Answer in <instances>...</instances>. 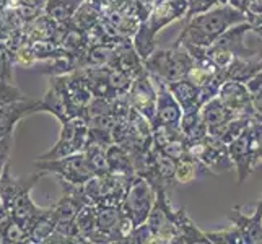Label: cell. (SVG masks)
<instances>
[{"label": "cell", "mask_w": 262, "mask_h": 244, "mask_svg": "<svg viewBox=\"0 0 262 244\" xmlns=\"http://www.w3.org/2000/svg\"><path fill=\"white\" fill-rule=\"evenodd\" d=\"M245 21H248L246 13L231 7L230 4L213 7L204 13L184 20L183 30H181L174 44H191V46L197 48H209L231 26Z\"/></svg>", "instance_id": "6da1fadb"}, {"label": "cell", "mask_w": 262, "mask_h": 244, "mask_svg": "<svg viewBox=\"0 0 262 244\" xmlns=\"http://www.w3.org/2000/svg\"><path fill=\"white\" fill-rule=\"evenodd\" d=\"M186 10L187 0H163L151 7L147 18L139 25L137 31L132 36V44L142 60L157 49L158 33L165 26L184 18Z\"/></svg>", "instance_id": "7a4b0ae2"}, {"label": "cell", "mask_w": 262, "mask_h": 244, "mask_svg": "<svg viewBox=\"0 0 262 244\" xmlns=\"http://www.w3.org/2000/svg\"><path fill=\"white\" fill-rule=\"evenodd\" d=\"M192 64L191 54L181 44H173L169 49H155L147 59H143V69L147 74L163 83L184 78Z\"/></svg>", "instance_id": "3957f363"}, {"label": "cell", "mask_w": 262, "mask_h": 244, "mask_svg": "<svg viewBox=\"0 0 262 244\" xmlns=\"http://www.w3.org/2000/svg\"><path fill=\"white\" fill-rule=\"evenodd\" d=\"M251 31V25L248 21L231 26L225 31L212 46L205 48V54L219 70H225L234 57H252L260 52V49H251L246 46L245 38Z\"/></svg>", "instance_id": "277c9868"}, {"label": "cell", "mask_w": 262, "mask_h": 244, "mask_svg": "<svg viewBox=\"0 0 262 244\" xmlns=\"http://www.w3.org/2000/svg\"><path fill=\"white\" fill-rule=\"evenodd\" d=\"M34 168L44 171L46 174H56L60 181L75 186H83L88 179L95 176L83 151L56 160H36Z\"/></svg>", "instance_id": "5b68a950"}, {"label": "cell", "mask_w": 262, "mask_h": 244, "mask_svg": "<svg viewBox=\"0 0 262 244\" xmlns=\"http://www.w3.org/2000/svg\"><path fill=\"white\" fill-rule=\"evenodd\" d=\"M88 137V121L83 116L70 117L69 121L60 124L59 139L49 151L42 153L36 160H56L67 155H74L85 148Z\"/></svg>", "instance_id": "8992f818"}, {"label": "cell", "mask_w": 262, "mask_h": 244, "mask_svg": "<svg viewBox=\"0 0 262 244\" xmlns=\"http://www.w3.org/2000/svg\"><path fill=\"white\" fill-rule=\"evenodd\" d=\"M189 155L195 158L201 165L213 174L233 169V161L228 155V147L223 140L207 134L204 139L187 145Z\"/></svg>", "instance_id": "52a82bcc"}, {"label": "cell", "mask_w": 262, "mask_h": 244, "mask_svg": "<svg viewBox=\"0 0 262 244\" xmlns=\"http://www.w3.org/2000/svg\"><path fill=\"white\" fill-rule=\"evenodd\" d=\"M155 197L157 191L151 187L148 181L135 174L127 191H125V195L121 202V209L130 216L135 227H139V225L145 223L151 207L155 204Z\"/></svg>", "instance_id": "ba28073f"}, {"label": "cell", "mask_w": 262, "mask_h": 244, "mask_svg": "<svg viewBox=\"0 0 262 244\" xmlns=\"http://www.w3.org/2000/svg\"><path fill=\"white\" fill-rule=\"evenodd\" d=\"M127 98L135 111L147 117L150 122L153 121L157 109V86L145 69L134 77L132 85L127 92Z\"/></svg>", "instance_id": "9c48e42d"}, {"label": "cell", "mask_w": 262, "mask_h": 244, "mask_svg": "<svg viewBox=\"0 0 262 244\" xmlns=\"http://www.w3.org/2000/svg\"><path fill=\"white\" fill-rule=\"evenodd\" d=\"M219 99L236 117H254V106L246 83L236 80H225L219 92Z\"/></svg>", "instance_id": "30bf717a"}, {"label": "cell", "mask_w": 262, "mask_h": 244, "mask_svg": "<svg viewBox=\"0 0 262 244\" xmlns=\"http://www.w3.org/2000/svg\"><path fill=\"white\" fill-rule=\"evenodd\" d=\"M227 147H228V155L233 161V166L238 171V184H243L251 174L252 168L257 165L254 151H252V145H251L249 125L238 135V137H234L231 142H228Z\"/></svg>", "instance_id": "8fae6325"}, {"label": "cell", "mask_w": 262, "mask_h": 244, "mask_svg": "<svg viewBox=\"0 0 262 244\" xmlns=\"http://www.w3.org/2000/svg\"><path fill=\"white\" fill-rule=\"evenodd\" d=\"M153 81H155L157 86V109H155V117L151 121V127H161V125L179 127L181 117H183V109H181L179 103L171 95L166 83L158 80Z\"/></svg>", "instance_id": "7c38bea8"}, {"label": "cell", "mask_w": 262, "mask_h": 244, "mask_svg": "<svg viewBox=\"0 0 262 244\" xmlns=\"http://www.w3.org/2000/svg\"><path fill=\"white\" fill-rule=\"evenodd\" d=\"M228 220L241 234L243 244H262V198L251 216L241 212V207H234L228 213Z\"/></svg>", "instance_id": "4fadbf2b"}, {"label": "cell", "mask_w": 262, "mask_h": 244, "mask_svg": "<svg viewBox=\"0 0 262 244\" xmlns=\"http://www.w3.org/2000/svg\"><path fill=\"white\" fill-rule=\"evenodd\" d=\"M42 176H46V173L39 171V173L30 176L28 179H16L10 173V163H7L2 171V176H0V202H2L5 212H10L18 195L26 189H33Z\"/></svg>", "instance_id": "5bb4252c"}, {"label": "cell", "mask_w": 262, "mask_h": 244, "mask_svg": "<svg viewBox=\"0 0 262 244\" xmlns=\"http://www.w3.org/2000/svg\"><path fill=\"white\" fill-rule=\"evenodd\" d=\"M38 111H44L52 114L56 119L62 124L69 121V109H67V99H66V92H64V83H62L60 75H52L51 83L46 95L39 99V107Z\"/></svg>", "instance_id": "9a60e30c"}, {"label": "cell", "mask_w": 262, "mask_h": 244, "mask_svg": "<svg viewBox=\"0 0 262 244\" xmlns=\"http://www.w3.org/2000/svg\"><path fill=\"white\" fill-rule=\"evenodd\" d=\"M38 107H39V99H30V98L0 107V139L7 137V135H12L16 124L23 117L39 113Z\"/></svg>", "instance_id": "2e32d148"}, {"label": "cell", "mask_w": 262, "mask_h": 244, "mask_svg": "<svg viewBox=\"0 0 262 244\" xmlns=\"http://www.w3.org/2000/svg\"><path fill=\"white\" fill-rule=\"evenodd\" d=\"M168 90L171 95L174 96V99L179 103L183 113H191L201 109V92H199V86L194 85L189 78H179L176 81H169L166 83Z\"/></svg>", "instance_id": "e0dca14e"}, {"label": "cell", "mask_w": 262, "mask_h": 244, "mask_svg": "<svg viewBox=\"0 0 262 244\" xmlns=\"http://www.w3.org/2000/svg\"><path fill=\"white\" fill-rule=\"evenodd\" d=\"M201 116L207 125V132H209V135H213V137H219L225 124L233 119V117H236L225 107L219 96L201 106Z\"/></svg>", "instance_id": "ac0fdd59"}, {"label": "cell", "mask_w": 262, "mask_h": 244, "mask_svg": "<svg viewBox=\"0 0 262 244\" xmlns=\"http://www.w3.org/2000/svg\"><path fill=\"white\" fill-rule=\"evenodd\" d=\"M31 191L33 189H26V191H23L18 195V198L12 205L10 212H8V215H10L18 225H21L26 231L30 230L31 223L36 220V216L42 212V207H38L31 198Z\"/></svg>", "instance_id": "d6986e66"}, {"label": "cell", "mask_w": 262, "mask_h": 244, "mask_svg": "<svg viewBox=\"0 0 262 244\" xmlns=\"http://www.w3.org/2000/svg\"><path fill=\"white\" fill-rule=\"evenodd\" d=\"M174 228H176V238L174 242H210L209 238L205 236V233L199 230L194 221L189 218V215L186 213L184 207L174 210Z\"/></svg>", "instance_id": "ffe728a7"}, {"label": "cell", "mask_w": 262, "mask_h": 244, "mask_svg": "<svg viewBox=\"0 0 262 244\" xmlns=\"http://www.w3.org/2000/svg\"><path fill=\"white\" fill-rule=\"evenodd\" d=\"M106 160H107L110 173L117 176H135L130 153L122 145H119V143H111L106 148Z\"/></svg>", "instance_id": "44dd1931"}, {"label": "cell", "mask_w": 262, "mask_h": 244, "mask_svg": "<svg viewBox=\"0 0 262 244\" xmlns=\"http://www.w3.org/2000/svg\"><path fill=\"white\" fill-rule=\"evenodd\" d=\"M56 227H57V218H56V213L52 210V207L42 209V212L36 216V220L31 223V227L28 230L30 242L44 244L46 239L54 233Z\"/></svg>", "instance_id": "7402d4cb"}, {"label": "cell", "mask_w": 262, "mask_h": 244, "mask_svg": "<svg viewBox=\"0 0 262 244\" xmlns=\"http://www.w3.org/2000/svg\"><path fill=\"white\" fill-rule=\"evenodd\" d=\"M179 130L183 134L187 145L204 139L209 132H207V125L201 116V109L183 113V117H181V122H179Z\"/></svg>", "instance_id": "603a6c76"}, {"label": "cell", "mask_w": 262, "mask_h": 244, "mask_svg": "<svg viewBox=\"0 0 262 244\" xmlns=\"http://www.w3.org/2000/svg\"><path fill=\"white\" fill-rule=\"evenodd\" d=\"M82 4L83 0H48L42 12L57 23H69Z\"/></svg>", "instance_id": "cb8c5ba5"}, {"label": "cell", "mask_w": 262, "mask_h": 244, "mask_svg": "<svg viewBox=\"0 0 262 244\" xmlns=\"http://www.w3.org/2000/svg\"><path fill=\"white\" fill-rule=\"evenodd\" d=\"M0 242L2 244H16V242H30L28 231L21 225H18L10 215L0 220Z\"/></svg>", "instance_id": "d4e9b609"}, {"label": "cell", "mask_w": 262, "mask_h": 244, "mask_svg": "<svg viewBox=\"0 0 262 244\" xmlns=\"http://www.w3.org/2000/svg\"><path fill=\"white\" fill-rule=\"evenodd\" d=\"M106 148L103 145H98V143L86 142L85 148L82 150L85 153V157L88 160V165L92 168L95 176H103L110 173V168H107V160H106Z\"/></svg>", "instance_id": "484cf974"}, {"label": "cell", "mask_w": 262, "mask_h": 244, "mask_svg": "<svg viewBox=\"0 0 262 244\" xmlns=\"http://www.w3.org/2000/svg\"><path fill=\"white\" fill-rule=\"evenodd\" d=\"M99 20H101V12L92 4H88L83 0V4L77 8V12L72 16L70 25H74L75 28L86 33L88 30H92Z\"/></svg>", "instance_id": "4316f807"}, {"label": "cell", "mask_w": 262, "mask_h": 244, "mask_svg": "<svg viewBox=\"0 0 262 244\" xmlns=\"http://www.w3.org/2000/svg\"><path fill=\"white\" fill-rule=\"evenodd\" d=\"M201 171H207L201 163L195 158L187 157L184 160L176 161V169H174V183L178 184H191L192 181L197 179Z\"/></svg>", "instance_id": "83f0119b"}, {"label": "cell", "mask_w": 262, "mask_h": 244, "mask_svg": "<svg viewBox=\"0 0 262 244\" xmlns=\"http://www.w3.org/2000/svg\"><path fill=\"white\" fill-rule=\"evenodd\" d=\"M75 227L78 234L82 236L86 242H90V238L93 236V233L96 231V210L93 204L85 205L75 216Z\"/></svg>", "instance_id": "f1b7e54d"}, {"label": "cell", "mask_w": 262, "mask_h": 244, "mask_svg": "<svg viewBox=\"0 0 262 244\" xmlns=\"http://www.w3.org/2000/svg\"><path fill=\"white\" fill-rule=\"evenodd\" d=\"M16 57L13 49H10L4 41H0V80L13 81V65Z\"/></svg>", "instance_id": "f546056e"}, {"label": "cell", "mask_w": 262, "mask_h": 244, "mask_svg": "<svg viewBox=\"0 0 262 244\" xmlns=\"http://www.w3.org/2000/svg\"><path fill=\"white\" fill-rule=\"evenodd\" d=\"M21 99H28V96H26L16 85H13V81L0 80V107L21 101Z\"/></svg>", "instance_id": "4dcf8cb0"}, {"label": "cell", "mask_w": 262, "mask_h": 244, "mask_svg": "<svg viewBox=\"0 0 262 244\" xmlns=\"http://www.w3.org/2000/svg\"><path fill=\"white\" fill-rule=\"evenodd\" d=\"M205 236L209 238L210 242H215V244H243L241 234L233 225L230 228H225V230L205 233Z\"/></svg>", "instance_id": "1f68e13d"}, {"label": "cell", "mask_w": 262, "mask_h": 244, "mask_svg": "<svg viewBox=\"0 0 262 244\" xmlns=\"http://www.w3.org/2000/svg\"><path fill=\"white\" fill-rule=\"evenodd\" d=\"M223 4H228V0H187V10L184 15V20L195 16L199 13H204L207 10H210V8L223 5Z\"/></svg>", "instance_id": "d6a6232c"}, {"label": "cell", "mask_w": 262, "mask_h": 244, "mask_svg": "<svg viewBox=\"0 0 262 244\" xmlns=\"http://www.w3.org/2000/svg\"><path fill=\"white\" fill-rule=\"evenodd\" d=\"M249 130H251V145L252 151H254L256 161H262V122L257 119H251L249 124Z\"/></svg>", "instance_id": "836d02e7"}, {"label": "cell", "mask_w": 262, "mask_h": 244, "mask_svg": "<svg viewBox=\"0 0 262 244\" xmlns=\"http://www.w3.org/2000/svg\"><path fill=\"white\" fill-rule=\"evenodd\" d=\"M12 140H13V134L7 135V137H4V139H0V176H2V171L8 163V157H10Z\"/></svg>", "instance_id": "e575fe53"}, {"label": "cell", "mask_w": 262, "mask_h": 244, "mask_svg": "<svg viewBox=\"0 0 262 244\" xmlns=\"http://www.w3.org/2000/svg\"><path fill=\"white\" fill-rule=\"evenodd\" d=\"M48 0H10L8 5H15V7H26L31 8V10H38L42 12L44 5H46Z\"/></svg>", "instance_id": "d590c367"}, {"label": "cell", "mask_w": 262, "mask_h": 244, "mask_svg": "<svg viewBox=\"0 0 262 244\" xmlns=\"http://www.w3.org/2000/svg\"><path fill=\"white\" fill-rule=\"evenodd\" d=\"M248 23L251 25V31L257 34L262 39V12L260 13H248Z\"/></svg>", "instance_id": "8d00e7d4"}, {"label": "cell", "mask_w": 262, "mask_h": 244, "mask_svg": "<svg viewBox=\"0 0 262 244\" xmlns=\"http://www.w3.org/2000/svg\"><path fill=\"white\" fill-rule=\"evenodd\" d=\"M8 2H10V0H0V10H4V8L8 5Z\"/></svg>", "instance_id": "74e56055"}]
</instances>
